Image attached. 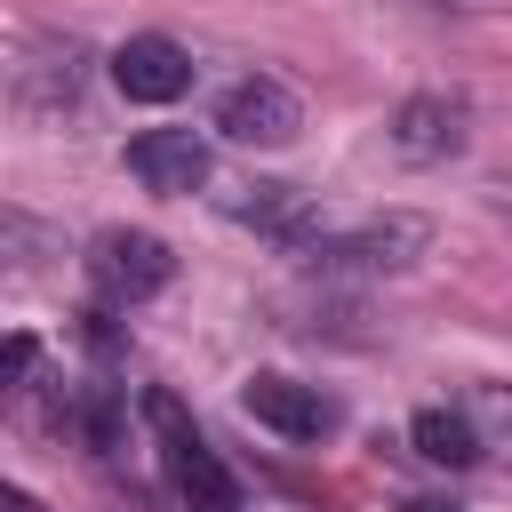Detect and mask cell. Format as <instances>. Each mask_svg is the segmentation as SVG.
Returning <instances> with one entry per match:
<instances>
[{
	"instance_id": "obj_4",
	"label": "cell",
	"mask_w": 512,
	"mask_h": 512,
	"mask_svg": "<svg viewBox=\"0 0 512 512\" xmlns=\"http://www.w3.org/2000/svg\"><path fill=\"white\" fill-rule=\"evenodd\" d=\"M216 128L232 136V144H288L296 128H304V104L280 88V80H232L224 88V104H216Z\"/></svg>"
},
{
	"instance_id": "obj_1",
	"label": "cell",
	"mask_w": 512,
	"mask_h": 512,
	"mask_svg": "<svg viewBox=\"0 0 512 512\" xmlns=\"http://www.w3.org/2000/svg\"><path fill=\"white\" fill-rule=\"evenodd\" d=\"M144 416H152V432H160V456H168V480L200 504V512H232L240 504V480L216 464V448L192 432V416H184V400L176 392H144Z\"/></svg>"
},
{
	"instance_id": "obj_6",
	"label": "cell",
	"mask_w": 512,
	"mask_h": 512,
	"mask_svg": "<svg viewBox=\"0 0 512 512\" xmlns=\"http://www.w3.org/2000/svg\"><path fill=\"white\" fill-rule=\"evenodd\" d=\"M240 408H248L264 432H280V440H320V432L336 424V408H328L312 384H296V376H248V384H240Z\"/></svg>"
},
{
	"instance_id": "obj_5",
	"label": "cell",
	"mask_w": 512,
	"mask_h": 512,
	"mask_svg": "<svg viewBox=\"0 0 512 512\" xmlns=\"http://www.w3.org/2000/svg\"><path fill=\"white\" fill-rule=\"evenodd\" d=\"M128 176L144 192H200L208 184V144L192 128H144L128 144Z\"/></svg>"
},
{
	"instance_id": "obj_8",
	"label": "cell",
	"mask_w": 512,
	"mask_h": 512,
	"mask_svg": "<svg viewBox=\"0 0 512 512\" xmlns=\"http://www.w3.org/2000/svg\"><path fill=\"white\" fill-rule=\"evenodd\" d=\"M392 144H400L408 160H448V152L464 144V104H456V96H408V104L392 112Z\"/></svg>"
},
{
	"instance_id": "obj_2",
	"label": "cell",
	"mask_w": 512,
	"mask_h": 512,
	"mask_svg": "<svg viewBox=\"0 0 512 512\" xmlns=\"http://www.w3.org/2000/svg\"><path fill=\"white\" fill-rule=\"evenodd\" d=\"M88 272H96V288H104V296L144 304V296H160V288L176 280V256H168V240H152V232H96Z\"/></svg>"
},
{
	"instance_id": "obj_10",
	"label": "cell",
	"mask_w": 512,
	"mask_h": 512,
	"mask_svg": "<svg viewBox=\"0 0 512 512\" xmlns=\"http://www.w3.org/2000/svg\"><path fill=\"white\" fill-rule=\"evenodd\" d=\"M408 440H416V456H424V464H448V472L480 464V440H472V424H464V416H448V408H416Z\"/></svg>"
},
{
	"instance_id": "obj_12",
	"label": "cell",
	"mask_w": 512,
	"mask_h": 512,
	"mask_svg": "<svg viewBox=\"0 0 512 512\" xmlns=\"http://www.w3.org/2000/svg\"><path fill=\"white\" fill-rule=\"evenodd\" d=\"M0 512H40V504H32L24 488H8V480H0Z\"/></svg>"
},
{
	"instance_id": "obj_3",
	"label": "cell",
	"mask_w": 512,
	"mask_h": 512,
	"mask_svg": "<svg viewBox=\"0 0 512 512\" xmlns=\"http://www.w3.org/2000/svg\"><path fill=\"white\" fill-rule=\"evenodd\" d=\"M112 88H120L128 104H176V96L192 88V56H184L168 32H136V40H120V56H112Z\"/></svg>"
},
{
	"instance_id": "obj_9",
	"label": "cell",
	"mask_w": 512,
	"mask_h": 512,
	"mask_svg": "<svg viewBox=\"0 0 512 512\" xmlns=\"http://www.w3.org/2000/svg\"><path fill=\"white\" fill-rule=\"evenodd\" d=\"M232 216L264 224L272 240H304V232H312V200H304L296 184H248V200H232Z\"/></svg>"
},
{
	"instance_id": "obj_13",
	"label": "cell",
	"mask_w": 512,
	"mask_h": 512,
	"mask_svg": "<svg viewBox=\"0 0 512 512\" xmlns=\"http://www.w3.org/2000/svg\"><path fill=\"white\" fill-rule=\"evenodd\" d=\"M400 512H456V504H440V496H408Z\"/></svg>"
},
{
	"instance_id": "obj_11",
	"label": "cell",
	"mask_w": 512,
	"mask_h": 512,
	"mask_svg": "<svg viewBox=\"0 0 512 512\" xmlns=\"http://www.w3.org/2000/svg\"><path fill=\"white\" fill-rule=\"evenodd\" d=\"M32 360H40V344H32L24 328H16V336H0V392H8V384H24V376H32Z\"/></svg>"
},
{
	"instance_id": "obj_7",
	"label": "cell",
	"mask_w": 512,
	"mask_h": 512,
	"mask_svg": "<svg viewBox=\"0 0 512 512\" xmlns=\"http://www.w3.org/2000/svg\"><path fill=\"white\" fill-rule=\"evenodd\" d=\"M432 240V224L424 216H384V224H360V232H344V240H320V264H416V248Z\"/></svg>"
}]
</instances>
